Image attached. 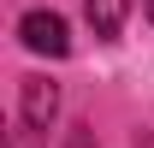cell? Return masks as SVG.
I'll return each instance as SVG.
<instances>
[{"instance_id":"cell-4","label":"cell","mask_w":154,"mask_h":148,"mask_svg":"<svg viewBox=\"0 0 154 148\" xmlns=\"http://www.w3.org/2000/svg\"><path fill=\"white\" fill-rule=\"evenodd\" d=\"M65 148H95V130H89V125H71V136H65Z\"/></svg>"},{"instance_id":"cell-3","label":"cell","mask_w":154,"mask_h":148,"mask_svg":"<svg viewBox=\"0 0 154 148\" xmlns=\"http://www.w3.org/2000/svg\"><path fill=\"white\" fill-rule=\"evenodd\" d=\"M125 12H131V0H83V18H89V30H95L101 42H119Z\"/></svg>"},{"instance_id":"cell-6","label":"cell","mask_w":154,"mask_h":148,"mask_svg":"<svg viewBox=\"0 0 154 148\" xmlns=\"http://www.w3.org/2000/svg\"><path fill=\"white\" fill-rule=\"evenodd\" d=\"M142 18H148V24H154V0H142Z\"/></svg>"},{"instance_id":"cell-2","label":"cell","mask_w":154,"mask_h":148,"mask_svg":"<svg viewBox=\"0 0 154 148\" xmlns=\"http://www.w3.org/2000/svg\"><path fill=\"white\" fill-rule=\"evenodd\" d=\"M18 42L30 54H42V59H65L71 54V24L59 18V12H48V6H36V12L18 18Z\"/></svg>"},{"instance_id":"cell-5","label":"cell","mask_w":154,"mask_h":148,"mask_svg":"<svg viewBox=\"0 0 154 148\" xmlns=\"http://www.w3.org/2000/svg\"><path fill=\"white\" fill-rule=\"evenodd\" d=\"M136 148H154V130H142V136H136Z\"/></svg>"},{"instance_id":"cell-1","label":"cell","mask_w":154,"mask_h":148,"mask_svg":"<svg viewBox=\"0 0 154 148\" xmlns=\"http://www.w3.org/2000/svg\"><path fill=\"white\" fill-rule=\"evenodd\" d=\"M54 119H59V83L48 71H30L18 83V125H24V136H42Z\"/></svg>"}]
</instances>
